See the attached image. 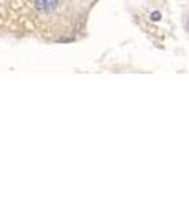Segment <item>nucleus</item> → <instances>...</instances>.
<instances>
[{
    "instance_id": "nucleus-1",
    "label": "nucleus",
    "mask_w": 189,
    "mask_h": 197,
    "mask_svg": "<svg viewBox=\"0 0 189 197\" xmlns=\"http://www.w3.org/2000/svg\"><path fill=\"white\" fill-rule=\"evenodd\" d=\"M33 5L38 12H53L58 7V0H33Z\"/></svg>"
},
{
    "instance_id": "nucleus-2",
    "label": "nucleus",
    "mask_w": 189,
    "mask_h": 197,
    "mask_svg": "<svg viewBox=\"0 0 189 197\" xmlns=\"http://www.w3.org/2000/svg\"><path fill=\"white\" fill-rule=\"evenodd\" d=\"M159 18H161V13H159V12H153V13H151V20L158 21Z\"/></svg>"
}]
</instances>
